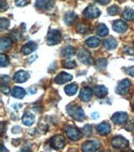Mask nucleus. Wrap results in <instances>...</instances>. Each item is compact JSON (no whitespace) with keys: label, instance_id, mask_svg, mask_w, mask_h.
Here are the masks:
<instances>
[{"label":"nucleus","instance_id":"obj_8","mask_svg":"<svg viewBox=\"0 0 134 152\" xmlns=\"http://www.w3.org/2000/svg\"><path fill=\"white\" fill-rule=\"evenodd\" d=\"M50 145L54 149L60 150L65 146V138L62 135H55L50 139Z\"/></svg>","mask_w":134,"mask_h":152},{"label":"nucleus","instance_id":"obj_24","mask_svg":"<svg viewBox=\"0 0 134 152\" xmlns=\"http://www.w3.org/2000/svg\"><path fill=\"white\" fill-rule=\"evenodd\" d=\"M85 44L90 48H96L101 44V40L97 37H91L85 41Z\"/></svg>","mask_w":134,"mask_h":152},{"label":"nucleus","instance_id":"obj_19","mask_svg":"<svg viewBox=\"0 0 134 152\" xmlns=\"http://www.w3.org/2000/svg\"><path fill=\"white\" fill-rule=\"evenodd\" d=\"M23 123L27 126H30L35 122V115L30 112H25L22 118Z\"/></svg>","mask_w":134,"mask_h":152},{"label":"nucleus","instance_id":"obj_7","mask_svg":"<svg viewBox=\"0 0 134 152\" xmlns=\"http://www.w3.org/2000/svg\"><path fill=\"white\" fill-rule=\"evenodd\" d=\"M112 145L117 149H126L127 147H128L129 142L127 139L122 136H116L114 139H112Z\"/></svg>","mask_w":134,"mask_h":152},{"label":"nucleus","instance_id":"obj_5","mask_svg":"<svg viewBox=\"0 0 134 152\" xmlns=\"http://www.w3.org/2000/svg\"><path fill=\"white\" fill-rule=\"evenodd\" d=\"M78 58L79 60L81 61L85 64H92L93 63V59L91 56L90 52L85 49H80V51L78 52Z\"/></svg>","mask_w":134,"mask_h":152},{"label":"nucleus","instance_id":"obj_10","mask_svg":"<svg viewBox=\"0 0 134 152\" xmlns=\"http://www.w3.org/2000/svg\"><path fill=\"white\" fill-rule=\"evenodd\" d=\"M128 115L126 112H116L112 117V121L116 125H121L127 121Z\"/></svg>","mask_w":134,"mask_h":152},{"label":"nucleus","instance_id":"obj_22","mask_svg":"<svg viewBox=\"0 0 134 152\" xmlns=\"http://www.w3.org/2000/svg\"><path fill=\"white\" fill-rule=\"evenodd\" d=\"M75 53H76V50L72 46H66L61 51V54L63 57L66 58H71V57H73Z\"/></svg>","mask_w":134,"mask_h":152},{"label":"nucleus","instance_id":"obj_26","mask_svg":"<svg viewBox=\"0 0 134 152\" xmlns=\"http://www.w3.org/2000/svg\"><path fill=\"white\" fill-rule=\"evenodd\" d=\"M77 90H78V86L76 84H71V85H68L65 88V92L67 95L69 96H71V95H74L77 92Z\"/></svg>","mask_w":134,"mask_h":152},{"label":"nucleus","instance_id":"obj_27","mask_svg":"<svg viewBox=\"0 0 134 152\" xmlns=\"http://www.w3.org/2000/svg\"><path fill=\"white\" fill-rule=\"evenodd\" d=\"M123 18H125L127 21H132L134 19V10L131 9H127L122 14Z\"/></svg>","mask_w":134,"mask_h":152},{"label":"nucleus","instance_id":"obj_49","mask_svg":"<svg viewBox=\"0 0 134 152\" xmlns=\"http://www.w3.org/2000/svg\"><path fill=\"white\" fill-rule=\"evenodd\" d=\"M129 152H133V151H129Z\"/></svg>","mask_w":134,"mask_h":152},{"label":"nucleus","instance_id":"obj_48","mask_svg":"<svg viewBox=\"0 0 134 152\" xmlns=\"http://www.w3.org/2000/svg\"><path fill=\"white\" fill-rule=\"evenodd\" d=\"M101 152H105V151H101Z\"/></svg>","mask_w":134,"mask_h":152},{"label":"nucleus","instance_id":"obj_2","mask_svg":"<svg viewBox=\"0 0 134 152\" xmlns=\"http://www.w3.org/2000/svg\"><path fill=\"white\" fill-rule=\"evenodd\" d=\"M61 40V33L59 31L58 29H51L49 30L47 38H46V42L49 45H58Z\"/></svg>","mask_w":134,"mask_h":152},{"label":"nucleus","instance_id":"obj_33","mask_svg":"<svg viewBox=\"0 0 134 152\" xmlns=\"http://www.w3.org/2000/svg\"><path fill=\"white\" fill-rule=\"evenodd\" d=\"M63 66L66 69H74L76 67V64L75 61H66V62H64Z\"/></svg>","mask_w":134,"mask_h":152},{"label":"nucleus","instance_id":"obj_50","mask_svg":"<svg viewBox=\"0 0 134 152\" xmlns=\"http://www.w3.org/2000/svg\"><path fill=\"white\" fill-rule=\"evenodd\" d=\"M133 142H134V139H133Z\"/></svg>","mask_w":134,"mask_h":152},{"label":"nucleus","instance_id":"obj_18","mask_svg":"<svg viewBox=\"0 0 134 152\" xmlns=\"http://www.w3.org/2000/svg\"><path fill=\"white\" fill-rule=\"evenodd\" d=\"M96 130L99 134L102 135H107L111 132V126L109 124H107L106 122H102L101 124H99L96 127Z\"/></svg>","mask_w":134,"mask_h":152},{"label":"nucleus","instance_id":"obj_20","mask_svg":"<svg viewBox=\"0 0 134 152\" xmlns=\"http://www.w3.org/2000/svg\"><path fill=\"white\" fill-rule=\"evenodd\" d=\"M12 43L13 41L12 39L9 38V37H4V38H2L1 40H0V49L2 51H4V50H8L10 49V47L12 46Z\"/></svg>","mask_w":134,"mask_h":152},{"label":"nucleus","instance_id":"obj_44","mask_svg":"<svg viewBox=\"0 0 134 152\" xmlns=\"http://www.w3.org/2000/svg\"><path fill=\"white\" fill-rule=\"evenodd\" d=\"M9 80H10V79H9V76H6V75L2 76V81H3V83H4V82H9Z\"/></svg>","mask_w":134,"mask_h":152},{"label":"nucleus","instance_id":"obj_31","mask_svg":"<svg viewBox=\"0 0 134 152\" xmlns=\"http://www.w3.org/2000/svg\"><path fill=\"white\" fill-rule=\"evenodd\" d=\"M107 65V60L106 58H99L96 61V66L99 69H105Z\"/></svg>","mask_w":134,"mask_h":152},{"label":"nucleus","instance_id":"obj_30","mask_svg":"<svg viewBox=\"0 0 134 152\" xmlns=\"http://www.w3.org/2000/svg\"><path fill=\"white\" fill-rule=\"evenodd\" d=\"M9 58L4 54H0V65L1 67H5L9 64Z\"/></svg>","mask_w":134,"mask_h":152},{"label":"nucleus","instance_id":"obj_16","mask_svg":"<svg viewBox=\"0 0 134 152\" xmlns=\"http://www.w3.org/2000/svg\"><path fill=\"white\" fill-rule=\"evenodd\" d=\"M94 94L98 98H104L108 94V89L104 85H96L94 88Z\"/></svg>","mask_w":134,"mask_h":152},{"label":"nucleus","instance_id":"obj_29","mask_svg":"<svg viewBox=\"0 0 134 152\" xmlns=\"http://www.w3.org/2000/svg\"><path fill=\"white\" fill-rule=\"evenodd\" d=\"M118 12H119V7L116 6V5H112V6H111L109 9H107V13H108V14H109V15H112V16L117 14Z\"/></svg>","mask_w":134,"mask_h":152},{"label":"nucleus","instance_id":"obj_23","mask_svg":"<svg viewBox=\"0 0 134 152\" xmlns=\"http://www.w3.org/2000/svg\"><path fill=\"white\" fill-rule=\"evenodd\" d=\"M76 18L77 16L74 12H68L64 16V22L66 23L67 25H71L72 23L75 22Z\"/></svg>","mask_w":134,"mask_h":152},{"label":"nucleus","instance_id":"obj_12","mask_svg":"<svg viewBox=\"0 0 134 152\" xmlns=\"http://www.w3.org/2000/svg\"><path fill=\"white\" fill-rule=\"evenodd\" d=\"M92 94H93V91L92 90L89 88V87H84L80 90V95L79 97L82 100V101H85V102H88L91 100V99L92 97Z\"/></svg>","mask_w":134,"mask_h":152},{"label":"nucleus","instance_id":"obj_11","mask_svg":"<svg viewBox=\"0 0 134 152\" xmlns=\"http://www.w3.org/2000/svg\"><path fill=\"white\" fill-rule=\"evenodd\" d=\"M73 79L71 75L70 74H67L66 72H61L58 75L55 77L54 79V83L58 84V85H63L66 82L71 81Z\"/></svg>","mask_w":134,"mask_h":152},{"label":"nucleus","instance_id":"obj_37","mask_svg":"<svg viewBox=\"0 0 134 152\" xmlns=\"http://www.w3.org/2000/svg\"><path fill=\"white\" fill-rule=\"evenodd\" d=\"M126 130H129V131L134 130V119L132 120L127 125H126Z\"/></svg>","mask_w":134,"mask_h":152},{"label":"nucleus","instance_id":"obj_38","mask_svg":"<svg viewBox=\"0 0 134 152\" xmlns=\"http://www.w3.org/2000/svg\"><path fill=\"white\" fill-rule=\"evenodd\" d=\"M77 28H78V31L80 32V33H82V34H84V33H85V32L87 31V27L85 26L83 23H80V24H79V25H78V27H77Z\"/></svg>","mask_w":134,"mask_h":152},{"label":"nucleus","instance_id":"obj_3","mask_svg":"<svg viewBox=\"0 0 134 152\" xmlns=\"http://www.w3.org/2000/svg\"><path fill=\"white\" fill-rule=\"evenodd\" d=\"M66 133L68 138L71 139V140H74V141L78 140L82 137V133L80 130H77L75 127H72V126L66 127Z\"/></svg>","mask_w":134,"mask_h":152},{"label":"nucleus","instance_id":"obj_34","mask_svg":"<svg viewBox=\"0 0 134 152\" xmlns=\"http://www.w3.org/2000/svg\"><path fill=\"white\" fill-rule=\"evenodd\" d=\"M124 52L126 54H129V55H134V47L133 46H125L124 47Z\"/></svg>","mask_w":134,"mask_h":152},{"label":"nucleus","instance_id":"obj_47","mask_svg":"<svg viewBox=\"0 0 134 152\" xmlns=\"http://www.w3.org/2000/svg\"><path fill=\"white\" fill-rule=\"evenodd\" d=\"M133 106H134V101H133Z\"/></svg>","mask_w":134,"mask_h":152},{"label":"nucleus","instance_id":"obj_46","mask_svg":"<svg viewBox=\"0 0 134 152\" xmlns=\"http://www.w3.org/2000/svg\"><path fill=\"white\" fill-rule=\"evenodd\" d=\"M21 152H31V151H29V150H27V151H25V150H23Z\"/></svg>","mask_w":134,"mask_h":152},{"label":"nucleus","instance_id":"obj_35","mask_svg":"<svg viewBox=\"0 0 134 152\" xmlns=\"http://www.w3.org/2000/svg\"><path fill=\"white\" fill-rule=\"evenodd\" d=\"M83 133L86 135H90L92 133V126L90 125H85V127L83 128Z\"/></svg>","mask_w":134,"mask_h":152},{"label":"nucleus","instance_id":"obj_13","mask_svg":"<svg viewBox=\"0 0 134 152\" xmlns=\"http://www.w3.org/2000/svg\"><path fill=\"white\" fill-rule=\"evenodd\" d=\"M35 6L38 9L47 10L51 9L54 6V0H37Z\"/></svg>","mask_w":134,"mask_h":152},{"label":"nucleus","instance_id":"obj_43","mask_svg":"<svg viewBox=\"0 0 134 152\" xmlns=\"http://www.w3.org/2000/svg\"><path fill=\"white\" fill-rule=\"evenodd\" d=\"M99 118V114L97 112H94L91 114V119H94V120H96Z\"/></svg>","mask_w":134,"mask_h":152},{"label":"nucleus","instance_id":"obj_36","mask_svg":"<svg viewBox=\"0 0 134 152\" xmlns=\"http://www.w3.org/2000/svg\"><path fill=\"white\" fill-rule=\"evenodd\" d=\"M15 4L18 7H24L28 4V1L27 0H15Z\"/></svg>","mask_w":134,"mask_h":152},{"label":"nucleus","instance_id":"obj_1","mask_svg":"<svg viewBox=\"0 0 134 152\" xmlns=\"http://www.w3.org/2000/svg\"><path fill=\"white\" fill-rule=\"evenodd\" d=\"M66 111L73 119H75L76 121H83L85 119L84 110H82V108L77 104H70L69 105H67Z\"/></svg>","mask_w":134,"mask_h":152},{"label":"nucleus","instance_id":"obj_40","mask_svg":"<svg viewBox=\"0 0 134 152\" xmlns=\"http://www.w3.org/2000/svg\"><path fill=\"white\" fill-rule=\"evenodd\" d=\"M0 8L2 11H4L6 9H8V4L7 3L5 2L4 0H1V3H0Z\"/></svg>","mask_w":134,"mask_h":152},{"label":"nucleus","instance_id":"obj_14","mask_svg":"<svg viewBox=\"0 0 134 152\" xmlns=\"http://www.w3.org/2000/svg\"><path fill=\"white\" fill-rule=\"evenodd\" d=\"M112 28H113V30L114 31L117 32V33H120V34H122V33H124V32L127 30L128 26L122 20H116V22L113 23Z\"/></svg>","mask_w":134,"mask_h":152},{"label":"nucleus","instance_id":"obj_25","mask_svg":"<svg viewBox=\"0 0 134 152\" xmlns=\"http://www.w3.org/2000/svg\"><path fill=\"white\" fill-rule=\"evenodd\" d=\"M25 90L21 87H14L13 91H12V95L16 99H23L24 96L25 95Z\"/></svg>","mask_w":134,"mask_h":152},{"label":"nucleus","instance_id":"obj_15","mask_svg":"<svg viewBox=\"0 0 134 152\" xmlns=\"http://www.w3.org/2000/svg\"><path fill=\"white\" fill-rule=\"evenodd\" d=\"M29 73L24 71V70H19L14 75L13 80L16 83H24L25 81L29 80Z\"/></svg>","mask_w":134,"mask_h":152},{"label":"nucleus","instance_id":"obj_17","mask_svg":"<svg viewBox=\"0 0 134 152\" xmlns=\"http://www.w3.org/2000/svg\"><path fill=\"white\" fill-rule=\"evenodd\" d=\"M36 49H37V45L35 43V42H29L26 45L23 46L21 50H22L23 54L28 55V54H30L31 53H33L34 51H35Z\"/></svg>","mask_w":134,"mask_h":152},{"label":"nucleus","instance_id":"obj_32","mask_svg":"<svg viewBox=\"0 0 134 152\" xmlns=\"http://www.w3.org/2000/svg\"><path fill=\"white\" fill-rule=\"evenodd\" d=\"M9 26V21L5 18H0V28L2 30H4L5 28Z\"/></svg>","mask_w":134,"mask_h":152},{"label":"nucleus","instance_id":"obj_4","mask_svg":"<svg viewBox=\"0 0 134 152\" xmlns=\"http://www.w3.org/2000/svg\"><path fill=\"white\" fill-rule=\"evenodd\" d=\"M83 14L85 15V17H86V18H98L99 16L101 15V11L97 7H96L94 5H90L84 10Z\"/></svg>","mask_w":134,"mask_h":152},{"label":"nucleus","instance_id":"obj_39","mask_svg":"<svg viewBox=\"0 0 134 152\" xmlns=\"http://www.w3.org/2000/svg\"><path fill=\"white\" fill-rule=\"evenodd\" d=\"M126 73L129 75L134 77V66H131L126 69Z\"/></svg>","mask_w":134,"mask_h":152},{"label":"nucleus","instance_id":"obj_45","mask_svg":"<svg viewBox=\"0 0 134 152\" xmlns=\"http://www.w3.org/2000/svg\"><path fill=\"white\" fill-rule=\"evenodd\" d=\"M2 148H3V150H2V151H1V152H4V151H6V149H5L4 145H2Z\"/></svg>","mask_w":134,"mask_h":152},{"label":"nucleus","instance_id":"obj_9","mask_svg":"<svg viewBox=\"0 0 134 152\" xmlns=\"http://www.w3.org/2000/svg\"><path fill=\"white\" fill-rule=\"evenodd\" d=\"M100 146V144L96 140H89L85 141L82 145V151L83 152H95Z\"/></svg>","mask_w":134,"mask_h":152},{"label":"nucleus","instance_id":"obj_28","mask_svg":"<svg viewBox=\"0 0 134 152\" xmlns=\"http://www.w3.org/2000/svg\"><path fill=\"white\" fill-rule=\"evenodd\" d=\"M108 34H109L108 28L104 23H101L97 28V34L100 36H107Z\"/></svg>","mask_w":134,"mask_h":152},{"label":"nucleus","instance_id":"obj_21","mask_svg":"<svg viewBox=\"0 0 134 152\" xmlns=\"http://www.w3.org/2000/svg\"><path fill=\"white\" fill-rule=\"evenodd\" d=\"M116 46H117V42L112 37L107 38V39L104 41V48L107 50H112V49H116Z\"/></svg>","mask_w":134,"mask_h":152},{"label":"nucleus","instance_id":"obj_41","mask_svg":"<svg viewBox=\"0 0 134 152\" xmlns=\"http://www.w3.org/2000/svg\"><path fill=\"white\" fill-rule=\"evenodd\" d=\"M1 90H2V92L5 94H8L10 93V89H9V87H7V86H4V85H2Z\"/></svg>","mask_w":134,"mask_h":152},{"label":"nucleus","instance_id":"obj_42","mask_svg":"<svg viewBox=\"0 0 134 152\" xmlns=\"http://www.w3.org/2000/svg\"><path fill=\"white\" fill-rule=\"evenodd\" d=\"M96 1L97 3H99V4H101L105 5L107 4H109L111 0H96Z\"/></svg>","mask_w":134,"mask_h":152},{"label":"nucleus","instance_id":"obj_6","mask_svg":"<svg viewBox=\"0 0 134 152\" xmlns=\"http://www.w3.org/2000/svg\"><path fill=\"white\" fill-rule=\"evenodd\" d=\"M130 87H131V82L129 80L127 79L122 80L116 86V92L118 94H125L128 92Z\"/></svg>","mask_w":134,"mask_h":152}]
</instances>
